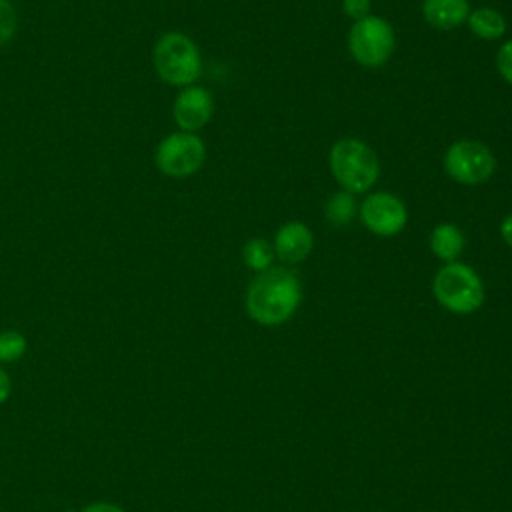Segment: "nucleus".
I'll use <instances>...</instances> for the list:
<instances>
[{"mask_svg":"<svg viewBox=\"0 0 512 512\" xmlns=\"http://www.w3.org/2000/svg\"><path fill=\"white\" fill-rule=\"evenodd\" d=\"M302 302V284L298 276L284 268L272 266L258 272L244 296L246 314L260 326H280L288 322Z\"/></svg>","mask_w":512,"mask_h":512,"instance_id":"f257e3e1","label":"nucleus"},{"mask_svg":"<svg viewBox=\"0 0 512 512\" xmlns=\"http://www.w3.org/2000/svg\"><path fill=\"white\" fill-rule=\"evenodd\" d=\"M328 166L340 190L350 194H366L380 178V160L376 152L366 142L352 136L332 144Z\"/></svg>","mask_w":512,"mask_h":512,"instance_id":"f03ea898","label":"nucleus"},{"mask_svg":"<svg viewBox=\"0 0 512 512\" xmlns=\"http://www.w3.org/2000/svg\"><path fill=\"white\" fill-rule=\"evenodd\" d=\"M432 296L448 312L466 316L482 308L486 300V288L480 274L456 260L442 264L432 278Z\"/></svg>","mask_w":512,"mask_h":512,"instance_id":"7ed1b4c3","label":"nucleus"},{"mask_svg":"<svg viewBox=\"0 0 512 512\" xmlns=\"http://www.w3.org/2000/svg\"><path fill=\"white\" fill-rule=\"evenodd\" d=\"M158 76L170 86H192L202 74V56L196 42L184 32H166L152 52Z\"/></svg>","mask_w":512,"mask_h":512,"instance_id":"20e7f679","label":"nucleus"},{"mask_svg":"<svg viewBox=\"0 0 512 512\" xmlns=\"http://www.w3.org/2000/svg\"><path fill=\"white\" fill-rule=\"evenodd\" d=\"M348 52L364 68L384 66L396 48V32L382 16H366L356 20L348 30Z\"/></svg>","mask_w":512,"mask_h":512,"instance_id":"39448f33","label":"nucleus"},{"mask_svg":"<svg viewBox=\"0 0 512 512\" xmlns=\"http://www.w3.org/2000/svg\"><path fill=\"white\" fill-rule=\"evenodd\" d=\"M442 166L456 184L480 186L494 176L496 156L484 142L462 138L446 148Z\"/></svg>","mask_w":512,"mask_h":512,"instance_id":"423d86ee","label":"nucleus"},{"mask_svg":"<svg viewBox=\"0 0 512 512\" xmlns=\"http://www.w3.org/2000/svg\"><path fill=\"white\" fill-rule=\"evenodd\" d=\"M206 160V144L194 132H172L160 140L154 162L158 170L172 178L196 174Z\"/></svg>","mask_w":512,"mask_h":512,"instance_id":"0eeeda50","label":"nucleus"},{"mask_svg":"<svg viewBox=\"0 0 512 512\" xmlns=\"http://www.w3.org/2000/svg\"><path fill=\"white\" fill-rule=\"evenodd\" d=\"M358 216L364 228L380 238L398 236L408 224V208L392 192L378 190L364 196L358 204Z\"/></svg>","mask_w":512,"mask_h":512,"instance_id":"6e6552de","label":"nucleus"},{"mask_svg":"<svg viewBox=\"0 0 512 512\" xmlns=\"http://www.w3.org/2000/svg\"><path fill=\"white\" fill-rule=\"evenodd\" d=\"M214 114V98L202 86H186L178 92L172 104V116L182 132H196L204 128Z\"/></svg>","mask_w":512,"mask_h":512,"instance_id":"1a4fd4ad","label":"nucleus"},{"mask_svg":"<svg viewBox=\"0 0 512 512\" xmlns=\"http://www.w3.org/2000/svg\"><path fill=\"white\" fill-rule=\"evenodd\" d=\"M272 246L276 258L284 264H300L312 254L314 234L304 222L290 220L276 230Z\"/></svg>","mask_w":512,"mask_h":512,"instance_id":"9d476101","label":"nucleus"},{"mask_svg":"<svg viewBox=\"0 0 512 512\" xmlns=\"http://www.w3.org/2000/svg\"><path fill=\"white\" fill-rule=\"evenodd\" d=\"M424 20L436 30H454L466 24L470 14L468 0H422L420 4Z\"/></svg>","mask_w":512,"mask_h":512,"instance_id":"9b49d317","label":"nucleus"},{"mask_svg":"<svg viewBox=\"0 0 512 512\" xmlns=\"http://www.w3.org/2000/svg\"><path fill=\"white\" fill-rule=\"evenodd\" d=\"M428 246L432 250V254L446 262H456L460 258V254L464 252L466 246V238L462 234V230L452 224V222H440L430 230V238H428Z\"/></svg>","mask_w":512,"mask_h":512,"instance_id":"f8f14e48","label":"nucleus"},{"mask_svg":"<svg viewBox=\"0 0 512 512\" xmlns=\"http://www.w3.org/2000/svg\"><path fill=\"white\" fill-rule=\"evenodd\" d=\"M466 26L480 40H498L508 28L504 14L492 6L472 8L466 18Z\"/></svg>","mask_w":512,"mask_h":512,"instance_id":"ddd939ff","label":"nucleus"},{"mask_svg":"<svg viewBox=\"0 0 512 512\" xmlns=\"http://www.w3.org/2000/svg\"><path fill=\"white\" fill-rule=\"evenodd\" d=\"M324 216L334 226L350 224L358 216V202L356 194H350L346 190L334 192L326 204H324Z\"/></svg>","mask_w":512,"mask_h":512,"instance_id":"4468645a","label":"nucleus"},{"mask_svg":"<svg viewBox=\"0 0 512 512\" xmlns=\"http://www.w3.org/2000/svg\"><path fill=\"white\" fill-rule=\"evenodd\" d=\"M242 260H244L246 268H250L256 274L272 268V264L276 260L272 242H268L266 238H250L242 246Z\"/></svg>","mask_w":512,"mask_h":512,"instance_id":"2eb2a0df","label":"nucleus"},{"mask_svg":"<svg viewBox=\"0 0 512 512\" xmlns=\"http://www.w3.org/2000/svg\"><path fill=\"white\" fill-rule=\"evenodd\" d=\"M28 342L16 330L0 332V362H16L26 354Z\"/></svg>","mask_w":512,"mask_h":512,"instance_id":"dca6fc26","label":"nucleus"},{"mask_svg":"<svg viewBox=\"0 0 512 512\" xmlns=\"http://www.w3.org/2000/svg\"><path fill=\"white\" fill-rule=\"evenodd\" d=\"M18 16L10 0H0V46L6 44L16 32Z\"/></svg>","mask_w":512,"mask_h":512,"instance_id":"f3484780","label":"nucleus"},{"mask_svg":"<svg viewBox=\"0 0 512 512\" xmlns=\"http://www.w3.org/2000/svg\"><path fill=\"white\" fill-rule=\"evenodd\" d=\"M496 70L512 86V38L502 42L496 52Z\"/></svg>","mask_w":512,"mask_h":512,"instance_id":"a211bd4d","label":"nucleus"},{"mask_svg":"<svg viewBox=\"0 0 512 512\" xmlns=\"http://www.w3.org/2000/svg\"><path fill=\"white\" fill-rule=\"evenodd\" d=\"M370 10H372V0H342V12L354 22L370 16Z\"/></svg>","mask_w":512,"mask_h":512,"instance_id":"6ab92c4d","label":"nucleus"},{"mask_svg":"<svg viewBox=\"0 0 512 512\" xmlns=\"http://www.w3.org/2000/svg\"><path fill=\"white\" fill-rule=\"evenodd\" d=\"M80 512H126V510L112 502H92V504L84 506Z\"/></svg>","mask_w":512,"mask_h":512,"instance_id":"aec40b11","label":"nucleus"},{"mask_svg":"<svg viewBox=\"0 0 512 512\" xmlns=\"http://www.w3.org/2000/svg\"><path fill=\"white\" fill-rule=\"evenodd\" d=\"M12 394V380L10 374L0 366V404H4Z\"/></svg>","mask_w":512,"mask_h":512,"instance_id":"412c9836","label":"nucleus"},{"mask_svg":"<svg viewBox=\"0 0 512 512\" xmlns=\"http://www.w3.org/2000/svg\"><path fill=\"white\" fill-rule=\"evenodd\" d=\"M500 236H502L504 244H508L512 248V212L502 218V222H500Z\"/></svg>","mask_w":512,"mask_h":512,"instance_id":"4be33fe9","label":"nucleus"}]
</instances>
